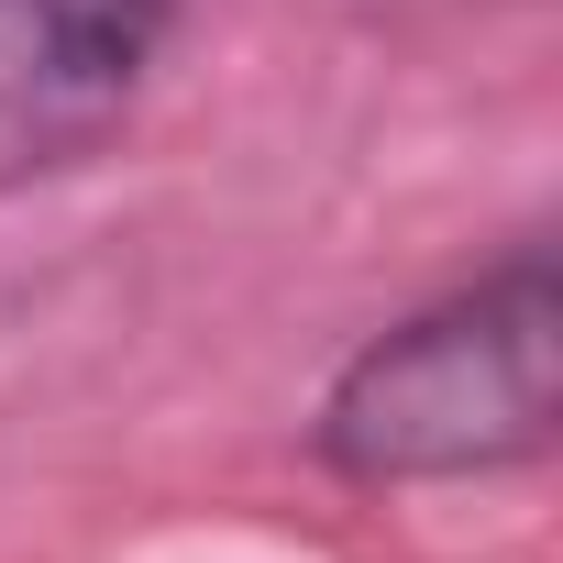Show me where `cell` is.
I'll list each match as a JSON object with an SVG mask.
<instances>
[{"mask_svg": "<svg viewBox=\"0 0 563 563\" xmlns=\"http://www.w3.org/2000/svg\"><path fill=\"white\" fill-rule=\"evenodd\" d=\"M552 343H563V288L552 254L519 243L475 288L387 321L354 343V365L321 387V464L343 486H475L508 464L552 453Z\"/></svg>", "mask_w": 563, "mask_h": 563, "instance_id": "obj_1", "label": "cell"}, {"mask_svg": "<svg viewBox=\"0 0 563 563\" xmlns=\"http://www.w3.org/2000/svg\"><path fill=\"white\" fill-rule=\"evenodd\" d=\"M188 0H0V199L122 133Z\"/></svg>", "mask_w": 563, "mask_h": 563, "instance_id": "obj_2", "label": "cell"}]
</instances>
